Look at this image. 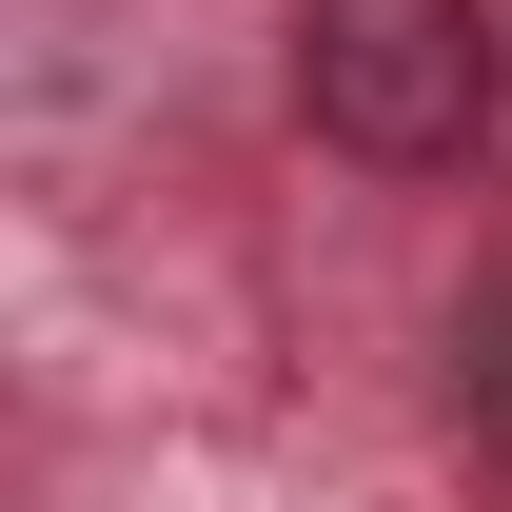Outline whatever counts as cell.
Listing matches in <instances>:
<instances>
[{
  "label": "cell",
  "instance_id": "7a4b0ae2",
  "mask_svg": "<svg viewBox=\"0 0 512 512\" xmlns=\"http://www.w3.org/2000/svg\"><path fill=\"white\" fill-rule=\"evenodd\" d=\"M453 434H473V453H512V276L453 316Z\"/></svg>",
  "mask_w": 512,
  "mask_h": 512
},
{
  "label": "cell",
  "instance_id": "6da1fadb",
  "mask_svg": "<svg viewBox=\"0 0 512 512\" xmlns=\"http://www.w3.org/2000/svg\"><path fill=\"white\" fill-rule=\"evenodd\" d=\"M493 0H296V119L335 138V158H375V178H434V158H473L493 138Z\"/></svg>",
  "mask_w": 512,
  "mask_h": 512
}]
</instances>
